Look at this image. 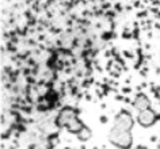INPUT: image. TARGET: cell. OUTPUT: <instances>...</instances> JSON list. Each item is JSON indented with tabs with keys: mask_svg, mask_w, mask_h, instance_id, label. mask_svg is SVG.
Masks as SVG:
<instances>
[{
	"mask_svg": "<svg viewBox=\"0 0 160 149\" xmlns=\"http://www.w3.org/2000/svg\"><path fill=\"white\" fill-rule=\"evenodd\" d=\"M134 149H148L147 147H144V145H138V147H136Z\"/></svg>",
	"mask_w": 160,
	"mask_h": 149,
	"instance_id": "obj_7",
	"label": "cell"
},
{
	"mask_svg": "<svg viewBox=\"0 0 160 149\" xmlns=\"http://www.w3.org/2000/svg\"><path fill=\"white\" fill-rule=\"evenodd\" d=\"M133 126H134V119H133V117H132L130 111H128V110H121L117 115H115L114 123H113V127H114V129L132 132Z\"/></svg>",
	"mask_w": 160,
	"mask_h": 149,
	"instance_id": "obj_3",
	"label": "cell"
},
{
	"mask_svg": "<svg viewBox=\"0 0 160 149\" xmlns=\"http://www.w3.org/2000/svg\"><path fill=\"white\" fill-rule=\"evenodd\" d=\"M91 136H92V133H91L90 129L86 126V127L83 129V130L78 134V138H79L80 141H87V140H90V138H91Z\"/></svg>",
	"mask_w": 160,
	"mask_h": 149,
	"instance_id": "obj_6",
	"label": "cell"
},
{
	"mask_svg": "<svg viewBox=\"0 0 160 149\" xmlns=\"http://www.w3.org/2000/svg\"><path fill=\"white\" fill-rule=\"evenodd\" d=\"M159 114L152 108H147V110H142L138 112L137 115V122L140 126L142 127H151L159 121Z\"/></svg>",
	"mask_w": 160,
	"mask_h": 149,
	"instance_id": "obj_4",
	"label": "cell"
},
{
	"mask_svg": "<svg viewBox=\"0 0 160 149\" xmlns=\"http://www.w3.org/2000/svg\"><path fill=\"white\" fill-rule=\"evenodd\" d=\"M109 141L118 149H132V147H133L132 132L126 130H119V129L111 127L109 133Z\"/></svg>",
	"mask_w": 160,
	"mask_h": 149,
	"instance_id": "obj_2",
	"label": "cell"
},
{
	"mask_svg": "<svg viewBox=\"0 0 160 149\" xmlns=\"http://www.w3.org/2000/svg\"><path fill=\"white\" fill-rule=\"evenodd\" d=\"M133 107L138 112L142 110H147V108H151V100L145 94H138L133 100Z\"/></svg>",
	"mask_w": 160,
	"mask_h": 149,
	"instance_id": "obj_5",
	"label": "cell"
},
{
	"mask_svg": "<svg viewBox=\"0 0 160 149\" xmlns=\"http://www.w3.org/2000/svg\"><path fill=\"white\" fill-rule=\"evenodd\" d=\"M56 125L58 127H67L68 132L73 133L76 136L86 127V125L80 121L78 111L72 107H64L60 110L57 118H56Z\"/></svg>",
	"mask_w": 160,
	"mask_h": 149,
	"instance_id": "obj_1",
	"label": "cell"
}]
</instances>
